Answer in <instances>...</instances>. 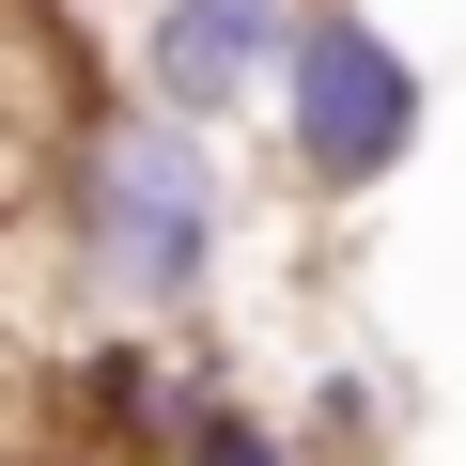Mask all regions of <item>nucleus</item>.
Returning a JSON list of instances; mask_svg holds the SVG:
<instances>
[{
  "label": "nucleus",
  "mask_w": 466,
  "mask_h": 466,
  "mask_svg": "<svg viewBox=\"0 0 466 466\" xmlns=\"http://www.w3.org/2000/svg\"><path fill=\"white\" fill-rule=\"evenodd\" d=\"M156 466H327V451H311V420H296V404L233 389V373L202 358V373H187V404H171V435H156Z\"/></svg>",
  "instance_id": "20e7f679"
},
{
  "label": "nucleus",
  "mask_w": 466,
  "mask_h": 466,
  "mask_svg": "<svg viewBox=\"0 0 466 466\" xmlns=\"http://www.w3.org/2000/svg\"><path fill=\"white\" fill-rule=\"evenodd\" d=\"M435 140V78H420V47L373 16V0H311L296 16V47H280V94H265V171L296 187V202H373V187H404V156Z\"/></svg>",
  "instance_id": "f03ea898"
},
{
  "label": "nucleus",
  "mask_w": 466,
  "mask_h": 466,
  "mask_svg": "<svg viewBox=\"0 0 466 466\" xmlns=\"http://www.w3.org/2000/svg\"><path fill=\"white\" fill-rule=\"evenodd\" d=\"M32 249L63 265L78 327H202L233 280V233H249V187H233V140L94 78V109L63 125L47 187L16 202Z\"/></svg>",
  "instance_id": "f257e3e1"
},
{
  "label": "nucleus",
  "mask_w": 466,
  "mask_h": 466,
  "mask_svg": "<svg viewBox=\"0 0 466 466\" xmlns=\"http://www.w3.org/2000/svg\"><path fill=\"white\" fill-rule=\"evenodd\" d=\"M296 16H311V0H109V16H94V63L125 94H156V109H187V125L233 140V125H265Z\"/></svg>",
  "instance_id": "7ed1b4c3"
}]
</instances>
